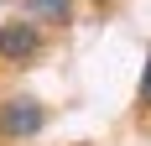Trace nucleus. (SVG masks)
Wrapping results in <instances>:
<instances>
[{
    "label": "nucleus",
    "mask_w": 151,
    "mask_h": 146,
    "mask_svg": "<svg viewBox=\"0 0 151 146\" xmlns=\"http://www.w3.org/2000/svg\"><path fill=\"white\" fill-rule=\"evenodd\" d=\"M68 5H73V0H26V11L31 16H47V21H63Z\"/></svg>",
    "instance_id": "obj_3"
},
{
    "label": "nucleus",
    "mask_w": 151,
    "mask_h": 146,
    "mask_svg": "<svg viewBox=\"0 0 151 146\" xmlns=\"http://www.w3.org/2000/svg\"><path fill=\"white\" fill-rule=\"evenodd\" d=\"M42 52V31L31 26V21H5L0 26V58H37Z\"/></svg>",
    "instance_id": "obj_2"
},
{
    "label": "nucleus",
    "mask_w": 151,
    "mask_h": 146,
    "mask_svg": "<svg viewBox=\"0 0 151 146\" xmlns=\"http://www.w3.org/2000/svg\"><path fill=\"white\" fill-rule=\"evenodd\" d=\"M141 104L151 110V58H146V68H141Z\"/></svg>",
    "instance_id": "obj_4"
},
{
    "label": "nucleus",
    "mask_w": 151,
    "mask_h": 146,
    "mask_svg": "<svg viewBox=\"0 0 151 146\" xmlns=\"http://www.w3.org/2000/svg\"><path fill=\"white\" fill-rule=\"evenodd\" d=\"M42 120H47V115H42V104H37V99H26V94L0 104V131H5V136H16V141L37 136V131H42Z\"/></svg>",
    "instance_id": "obj_1"
}]
</instances>
